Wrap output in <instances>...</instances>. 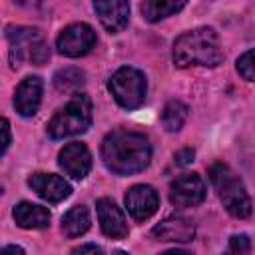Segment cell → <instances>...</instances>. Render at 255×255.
<instances>
[{"mask_svg": "<svg viewBox=\"0 0 255 255\" xmlns=\"http://www.w3.org/2000/svg\"><path fill=\"white\" fill-rule=\"evenodd\" d=\"M72 255H104V251H102V247H98L94 243H84V245L76 247L72 251Z\"/></svg>", "mask_w": 255, "mask_h": 255, "instance_id": "603a6c76", "label": "cell"}, {"mask_svg": "<svg viewBox=\"0 0 255 255\" xmlns=\"http://www.w3.org/2000/svg\"><path fill=\"white\" fill-rule=\"evenodd\" d=\"M90 211L86 205H76L72 207L64 217H62V231L66 237H80L90 229Z\"/></svg>", "mask_w": 255, "mask_h": 255, "instance_id": "e0dca14e", "label": "cell"}, {"mask_svg": "<svg viewBox=\"0 0 255 255\" xmlns=\"http://www.w3.org/2000/svg\"><path fill=\"white\" fill-rule=\"evenodd\" d=\"M96 211H98V219H100V227L104 231V235L112 237V239H124L128 237V221L124 217V211L116 205L114 199L102 197L96 201Z\"/></svg>", "mask_w": 255, "mask_h": 255, "instance_id": "8fae6325", "label": "cell"}, {"mask_svg": "<svg viewBox=\"0 0 255 255\" xmlns=\"http://www.w3.org/2000/svg\"><path fill=\"white\" fill-rule=\"evenodd\" d=\"M2 255H26V253H24V249L20 245H6L2 249Z\"/></svg>", "mask_w": 255, "mask_h": 255, "instance_id": "484cf974", "label": "cell"}, {"mask_svg": "<svg viewBox=\"0 0 255 255\" xmlns=\"http://www.w3.org/2000/svg\"><path fill=\"white\" fill-rule=\"evenodd\" d=\"M12 215H14V221L24 229H42V227H48V223H50V211L42 205L30 203V201L18 203L12 211Z\"/></svg>", "mask_w": 255, "mask_h": 255, "instance_id": "2e32d148", "label": "cell"}, {"mask_svg": "<svg viewBox=\"0 0 255 255\" xmlns=\"http://www.w3.org/2000/svg\"><path fill=\"white\" fill-rule=\"evenodd\" d=\"M209 179L217 189V195L223 207L237 219H245L251 215V199L245 191L243 181L227 163H213L209 167Z\"/></svg>", "mask_w": 255, "mask_h": 255, "instance_id": "3957f363", "label": "cell"}, {"mask_svg": "<svg viewBox=\"0 0 255 255\" xmlns=\"http://www.w3.org/2000/svg\"><path fill=\"white\" fill-rule=\"evenodd\" d=\"M169 199L175 207H193L205 199V181L199 173H183L173 179Z\"/></svg>", "mask_w": 255, "mask_h": 255, "instance_id": "ba28073f", "label": "cell"}, {"mask_svg": "<svg viewBox=\"0 0 255 255\" xmlns=\"http://www.w3.org/2000/svg\"><path fill=\"white\" fill-rule=\"evenodd\" d=\"M114 255H128V253H126V251H116Z\"/></svg>", "mask_w": 255, "mask_h": 255, "instance_id": "83f0119b", "label": "cell"}, {"mask_svg": "<svg viewBox=\"0 0 255 255\" xmlns=\"http://www.w3.org/2000/svg\"><path fill=\"white\" fill-rule=\"evenodd\" d=\"M84 72L78 68H64L54 76V86L60 92H76L84 86Z\"/></svg>", "mask_w": 255, "mask_h": 255, "instance_id": "ffe728a7", "label": "cell"}, {"mask_svg": "<svg viewBox=\"0 0 255 255\" xmlns=\"http://www.w3.org/2000/svg\"><path fill=\"white\" fill-rule=\"evenodd\" d=\"M223 60L219 36L213 28L201 26L189 32H183L173 42V62L179 68L187 66H207L215 68Z\"/></svg>", "mask_w": 255, "mask_h": 255, "instance_id": "7a4b0ae2", "label": "cell"}, {"mask_svg": "<svg viewBox=\"0 0 255 255\" xmlns=\"http://www.w3.org/2000/svg\"><path fill=\"white\" fill-rule=\"evenodd\" d=\"M193 149H189V147H185V149H179L175 155H173V159H175V163L177 165H185V163H189V161H193Z\"/></svg>", "mask_w": 255, "mask_h": 255, "instance_id": "cb8c5ba5", "label": "cell"}, {"mask_svg": "<svg viewBox=\"0 0 255 255\" xmlns=\"http://www.w3.org/2000/svg\"><path fill=\"white\" fill-rule=\"evenodd\" d=\"M161 255H191V253L185 249H169V251H163Z\"/></svg>", "mask_w": 255, "mask_h": 255, "instance_id": "4316f807", "label": "cell"}, {"mask_svg": "<svg viewBox=\"0 0 255 255\" xmlns=\"http://www.w3.org/2000/svg\"><path fill=\"white\" fill-rule=\"evenodd\" d=\"M42 80L38 76H28L24 78L14 94V108L20 116L30 118L38 112L40 108V100H42Z\"/></svg>", "mask_w": 255, "mask_h": 255, "instance_id": "4fadbf2b", "label": "cell"}, {"mask_svg": "<svg viewBox=\"0 0 255 255\" xmlns=\"http://www.w3.org/2000/svg\"><path fill=\"white\" fill-rule=\"evenodd\" d=\"M2 131H4V143H2V153H6L8 145H10V122L4 118L2 120Z\"/></svg>", "mask_w": 255, "mask_h": 255, "instance_id": "d4e9b609", "label": "cell"}, {"mask_svg": "<svg viewBox=\"0 0 255 255\" xmlns=\"http://www.w3.org/2000/svg\"><path fill=\"white\" fill-rule=\"evenodd\" d=\"M94 10L102 22V26L110 34H118L128 26L129 20V4L124 0H106L94 2Z\"/></svg>", "mask_w": 255, "mask_h": 255, "instance_id": "5bb4252c", "label": "cell"}, {"mask_svg": "<svg viewBox=\"0 0 255 255\" xmlns=\"http://www.w3.org/2000/svg\"><path fill=\"white\" fill-rule=\"evenodd\" d=\"M94 46H96V32L90 24H84V22L66 26L56 40L58 52L68 58L86 56Z\"/></svg>", "mask_w": 255, "mask_h": 255, "instance_id": "52a82bcc", "label": "cell"}, {"mask_svg": "<svg viewBox=\"0 0 255 255\" xmlns=\"http://www.w3.org/2000/svg\"><path fill=\"white\" fill-rule=\"evenodd\" d=\"M28 185L48 203H60L72 193L70 183L54 173H34L28 177Z\"/></svg>", "mask_w": 255, "mask_h": 255, "instance_id": "7c38bea8", "label": "cell"}, {"mask_svg": "<svg viewBox=\"0 0 255 255\" xmlns=\"http://www.w3.org/2000/svg\"><path fill=\"white\" fill-rule=\"evenodd\" d=\"M126 207L129 211V215L135 219V221H145L149 219L157 207H159V197H157V191L151 187V185H133L128 189L126 197Z\"/></svg>", "mask_w": 255, "mask_h": 255, "instance_id": "9c48e42d", "label": "cell"}, {"mask_svg": "<svg viewBox=\"0 0 255 255\" xmlns=\"http://www.w3.org/2000/svg\"><path fill=\"white\" fill-rule=\"evenodd\" d=\"M185 6V2H167V0H145L139 4V10L147 22L163 20L175 12H179Z\"/></svg>", "mask_w": 255, "mask_h": 255, "instance_id": "ac0fdd59", "label": "cell"}, {"mask_svg": "<svg viewBox=\"0 0 255 255\" xmlns=\"http://www.w3.org/2000/svg\"><path fill=\"white\" fill-rule=\"evenodd\" d=\"M187 114H189V108L183 102L171 100L165 104V108L161 112V126L167 131H179L187 120Z\"/></svg>", "mask_w": 255, "mask_h": 255, "instance_id": "d6986e66", "label": "cell"}, {"mask_svg": "<svg viewBox=\"0 0 255 255\" xmlns=\"http://www.w3.org/2000/svg\"><path fill=\"white\" fill-rule=\"evenodd\" d=\"M6 38L10 42V66L18 68L24 60L34 64H44L50 58V50L44 44L40 32L28 26H8Z\"/></svg>", "mask_w": 255, "mask_h": 255, "instance_id": "5b68a950", "label": "cell"}, {"mask_svg": "<svg viewBox=\"0 0 255 255\" xmlns=\"http://www.w3.org/2000/svg\"><path fill=\"white\" fill-rule=\"evenodd\" d=\"M108 86H110V92L116 98V102L126 110H135L145 100L147 82H145L143 72H139L137 68L124 66V68L116 70L114 76L110 78Z\"/></svg>", "mask_w": 255, "mask_h": 255, "instance_id": "8992f818", "label": "cell"}, {"mask_svg": "<svg viewBox=\"0 0 255 255\" xmlns=\"http://www.w3.org/2000/svg\"><path fill=\"white\" fill-rule=\"evenodd\" d=\"M237 72L245 80L255 82V50H249L243 56H239V60H237Z\"/></svg>", "mask_w": 255, "mask_h": 255, "instance_id": "44dd1931", "label": "cell"}, {"mask_svg": "<svg viewBox=\"0 0 255 255\" xmlns=\"http://www.w3.org/2000/svg\"><path fill=\"white\" fill-rule=\"evenodd\" d=\"M92 126V100L86 94H74V98L56 112L48 122V135L52 139H64L88 131Z\"/></svg>", "mask_w": 255, "mask_h": 255, "instance_id": "277c9868", "label": "cell"}, {"mask_svg": "<svg viewBox=\"0 0 255 255\" xmlns=\"http://www.w3.org/2000/svg\"><path fill=\"white\" fill-rule=\"evenodd\" d=\"M251 251V241L247 235H233L229 239V253L231 255H249Z\"/></svg>", "mask_w": 255, "mask_h": 255, "instance_id": "7402d4cb", "label": "cell"}, {"mask_svg": "<svg viewBox=\"0 0 255 255\" xmlns=\"http://www.w3.org/2000/svg\"><path fill=\"white\" fill-rule=\"evenodd\" d=\"M100 155L110 171L118 175H129L143 171L149 165L151 145L143 133L114 129L104 137Z\"/></svg>", "mask_w": 255, "mask_h": 255, "instance_id": "6da1fadb", "label": "cell"}, {"mask_svg": "<svg viewBox=\"0 0 255 255\" xmlns=\"http://www.w3.org/2000/svg\"><path fill=\"white\" fill-rule=\"evenodd\" d=\"M58 163L64 169V173L72 179H84L92 169V153L84 143L72 141L64 145V149L60 151Z\"/></svg>", "mask_w": 255, "mask_h": 255, "instance_id": "30bf717a", "label": "cell"}, {"mask_svg": "<svg viewBox=\"0 0 255 255\" xmlns=\"http://www.w3.org/2000/svg\"><path fill=\"white\" fill-rule=\"evenodd\" d=\"M151 235L155 239H159V241H179V243H185V241L193 239L195 225L189 219H183V217H167V219H163L161 223H157L151 229Z\"/></svg>", "mask_w": 255, "mask_h": 255, "instance_id": "9a60e30c", "label": "cell"}]
</instances>
